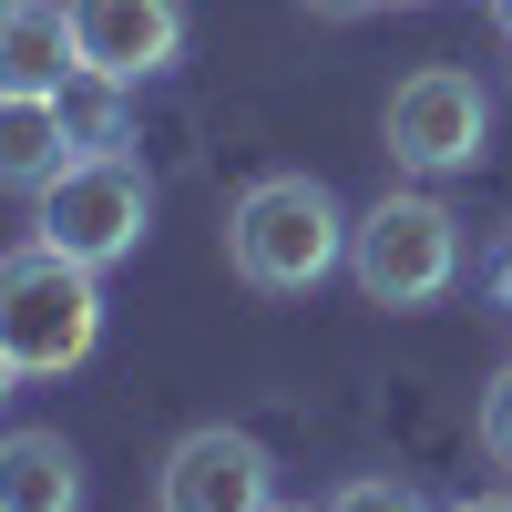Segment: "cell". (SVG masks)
Masks as SVG:
<instances>
[{"mask_svg": "<svg viewBox=\"0 0 512 512\" xmlns=\"http://www.w3.org/2000/svg\"><path fill=\"white\" fill-rule=\"evenodd\" d=\"M349 226L359 216H338L318 175H256L226 216V267L256 297H308L328 267H349Z\"/></svg>", "mask_w": 512, "mask_h": 512, "instance_id": "obj_1", "label": "cell"}, {"mask_svg": "<svg viewBox=\"0 0 512 512\" xmlns=\"http://www.w3.org/2000/svg\"><path fill=\"white\" fill-rule=\"evenodd\" d=\"M0 349L21 379H72L103 349V267H82L62 246H11L0 256Z\"/></svg>", "mask_w": 512, "mask_h": 512, "instance_id": "obj_2", "label": "cell"}, {"mask_svg": "<svg viewBox=\"0 0 512 512\" xmlns=\"http://www.w3.org/2000/svg\"><path fill=\"white\" fill-rule=\"evenodd\" d=\"M349 277L369 308H431L461 277V226L441 195H379L349 226Z\"/></svg>", "mask_w": 512, "mask_h": 512, "instance_id": "obj_3", "label": "cell"}, {"mask_svg": "<svg viewBox=\"0 0 512 512\" xmlns=\"http://www.w3.org/2000/svg\"><path fill=\"white\" fill-rule=\"evenodd\" d=\"M31 205H41V246L82 256V267H113V256H134L144 226H154V175L134 154H72Z\"/></svg>", "mask_w": 512, "mask_h": 512, "instance_id": "obj_4", "label": "cell"}, {"mask_svg": "<svg viewBox=\"0 0 512 512\" xmlns=\"http://www.w3.org/2000/svg\"><path fill=\"white\" fill-rule=\"evenodd\" d=\"M379 144H390V164H410V175H461V164H482V144H492L482 82L461 62H420L410 82H390Z\"/></svg>", "mask_w": 512, "mask_h": 512, "instance_id": "obj_5", "label": "cell"}, {"mask_svg": "<svg viewBox=\"0 0 512 512\" xmlns=\"http://www.w3.org/2000/svg\"><path fill=\"white\" fill-rule=\"evenodd\" d=\"M267 502H277V461L256 431H226V420L185 431L154 472V512H267Z\"/></svg>", "mask_w": 512, "mask_h": 512, "instance_id": "obj_6", "label": "cell"}, {"mask_svg": "<svg viewBox=\"0 0 512 512\" xmlns=\"http://www.w3.org/2000/svg\"><path fill=\"white\" fill-rule=\"evenodd\" d=\"M72 41L82 62L113 82H154L185 52V0H72Z\"/></svg>", "mask_w": 512, "mask_h": 512, "instance_id": "obj_7", "label": "cell"}, {"mask_svg": "<svg viewBox=\"0 0 512 512\" xmlns=\"http://www.w3.org/2000/svg\"><path fill=\"white\" fill-rule=\"evenodd\" d=\"M82 72V41H72V0H21L0 21V93H62Z\"/></svg>", "mask_w": 512, "mask_h": 512, "instance_id": "obj_8", "label": "cell"}, {"mask_svg": "<svg viewBox=\"0 0 512 512\" xmlns=\"http://www.w3.org/2000/svg\"><path fill=\"white\" fill-rule=\"evenodd\" d=\"M0 512H82V451L62 431H0Z\"/></svg>", "mask_w": 512, "mask_h": 512, "instance_id": "obj_9", "label": "cell"}, {"mask_svg": "<svg viewBox=\"0 0 512 512\" xmlns=\"http://www.w3.org/2000/svg\"><path fill=\"white\" fill-rule=\"evenodd\" d=\"M62 164H72L62 103L52 93H0V195H41Z\"/></svg>", "mask_w": 512, "mask_h": 512, "instance_id": "obj_10", "label": "cell"}, {"mask_svg": "<svg viewBox=\"0 0 512 512\" xmlns=\"http://www.w3.org/2000/svg\"><path fill=\"white\" fill-rule=\"evenodd\" d=\"M123 93H134V82H113V72H93V62H82L62 93H52L72 154H123Z\"/></svg>", "mask_w": 512, "mask_h": 512, "instance_id": "obj_11", "label": "cell"}, {"mask_svg": "<svg viewBox=\"0 0 512 512\" xmlns=\"http://www.w3.org/2000/svg\"><path fill=\"white\" fill-rule=\"evenodd\" d=\"M318 512H431V502H420L410 482H390V472H359V482H338Z\"/></svg>", "mask_w": 512, "mask_h": 512, "instance_id": "obj_12", "label": "cell"}, {"mask_svg": "<svg viewBox=\"0 0 512 512\" xmlns=\"http://www.w3.org/2000/svg\"><path fill=\"white\" fill-rule=\"evenodd\" d=\"M482 451H492L502 472H512V359L492 369V390H482Z\"/></svg>", "mask_w": 512, "mask_h": 512, "instance_id": "obj_13", "label": "cell"}, {"mask_svg": "<svg viewBox=\"0 0 512 512\" xmlns=\"http://www.w3.org/2000/svg\"><path fill=\"white\" fill-rule=\"evenodd\" d=\"M308 11H318V21H369L379 0H308Z\"/></svg>", "mask_w": 512, "mask_h": 512, "instance_id": "obj_14", "label": "cell"}, {"mask_svg": "<svg viewBox=\"0 0 512 512\" xmlns=\"http://www.w3.org/2000/svg\"><path fill=\"white\" fill-rule=\"evenodd\" d=\"M492 308L512 318V246H502V267H492Z\"/></svg>", "mask_w": 512, "mask_h": 512, "instance_id": "obj_15", "label": "cell"}, {"mask_svg": "<svg viewBox=\"0 0 512 512\" xmlns=\"http://www.w3.org/2000/svg\"><path fill=\"white\" fill-rule=\"evenodd\" d=\"M451 512H512V502L502 492H472V502H451Z\"/></svg>", "mask_w": 512, "mask_h": 512, "instance_id": "obj_16", "label": "cell"}, {"mask_svg": "<svg viewBox=\"0 0 512 512\" xmlns=\"http://www.w3.org/2000/svg\"><path fill=\"white\" fill-rule=\"evenodd\" d=\"M11 390H21V369H11V349H0V400H11Z\"/></svg>", "mask_w": 512, "mask_h": 512, "instance_id": "obj_17", "label": "cell"}, {"mask_svg": "<svg viewBox=\"0 0 512 512\" xmlns=\"http://www.w3.org/2000/svg\"><path fill=\"white\" fill-rule=\"evenodd\" d=\"M492 21H502V31H512V0H492Z\"/></svg>", "mask_w": 512, "mask_h": 512, "instance_id": "obj_18", "label": "cell"}, {"mask_svg": "<svg viewBox=\"0 0 512 512\" xmlns=\"http://www.w3.org/2000/svg\"><path fill=\"white\" fill-rule=\"evenodd\" d=\"M267 512H308V502H267Z\"/></svg>", "mask_w": 512, "mask_h": 512, "instance_id": "obj_19", "label": "cell"}, {"mask_svg": "<svg viewBox=\"0 0 512 512\" xmlns=\"http://www.w3.org/2000/svg\"><path fill=\"white\" fill-rule=\"evenodd\" d=\"M11 11H21V0H0V21H11Z\"/></svg>", "mask_w": 512, "mask_h": 512, "instance_id": "obj_20", "label": "cell"}, {"mask_svg": "<svg viewBox=\"0 0 512 512\" xmlns=\"http://www.w3.org/2000/svg\"><path fill=\"white\" fill-rule=\"evenodd\" d=\"M400 11H410V0H400Z\"/></svg>", "mask_w": 512, "mask_h": 512, "instance_id": "obj_21", "label": "cell"}]
</instances>
